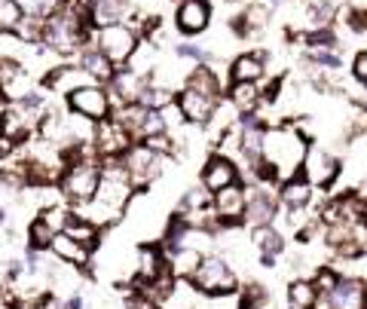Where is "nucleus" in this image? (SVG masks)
<instances>
[{
    "mask_svg": "<svg viewBox=\"0 0 367 309\" xmlns=\"http://www.w3.org/2000/svg\"><path fill=\"white\" fill-rule=\"evenodd\" d=\"M306 147H309V138H303V132H297L294 126H266L260 159H266L275 168L279 181H284V177L300 172Z\"/></svg>",
    "mask_w": 367,
    "mask_h": 309,
    "instance_id": "1",
    "label": "nucleus"
},
{
    "mask_svg": "<svg viewBox=\"0 0 367 309\" xmlns=\"http://www.w3.org/2000/svg\"><path fill=\"white\" fill-rule=\"evenodd\" d=\"M187 282H190L193 291L202 294V297H229V294L239 291V273L229 267V260L220 257V255L202 257Z\"/></svg>",
    "mask_w": 367,
    "mask_h": 309,
    "instance_id": "2",
    "label": "nucleus"
},
{
    "mask_svg": "<svg viewBox=\"0 0 367 309\" xmlns=\"http://www.w3.org/2000/svg\"><path fill=\"white\" fill-rule=\"evenodd\" d=\"M138 40H141V34H138L128 22L104 25V28H95V31H92V43H95V49L104 55L114 68H123V64L132 59Z\"/></svg>",
    "mask_w": 367,
    "mask_h": 309,
    "instance_id": "3",
    "label": "nucleus"
},
{
    "mask_svg": "<svg viewBox=\"0 0 367 309\" xmlns=\"http://www.w3.org/2000/svg\"><path fill=\"white\" fill-rule=\"evenodd\" d=\"M119 159H123V168H126V175H128V181H132L135 190H147L150 184H156L162 177L165 165L172 163V156L156 153V151H150V147L141 144V141L128 147Z\"/></svg>",
    "mask_w": 367,
    "mask_h": 309,
    "instance_id": "4",
    "label": "nucleus"
},
{
    "mask_svg": "<svg viewBox=\"0 0 367 309\" xmlns=\"http://www.w3.org/2000/svg\"><path fill=\"white\" fill-rule=\"evenodd\" d=\"M98 181H101V159H86V163L68 165L59 177L61 199H68L71 205L89 202L98 190Z\"/></svg>",
    "mask_w": 367,
    "mask_h": 309,
    "instance_id": "5",
    "label": "nucleus"
},
{
    "mask_svg": "<svg viewBox=\"0 0 367 309\" xmlns=\"http://www.w3.org/2000/svg\"><path fill=\"white\" fill-rule=\"evenodd\" d=\"M300 175L306 177L315 190H330V187L339 181V175H343V163H339L330 151H325V147L309 144L306 156H303V165H300Z\"/></svg>",
    "mask_w": 367,
    "mask_h": 309,
    "instance_id": "6",
    "label": "nucleus"
},
{
    "mask_svg": "<svg viewBox=\"0 0 367 309\" xmlns=\"http://www.w3.org/2000/svg\"><path fill=\"white\" fill-rule=\"evenodd\" d=\"M68 98V110L71 114H80L92 119V123H98V119H107L114 114V101H110V92L104 83H89V86H80L73 89Z\"/></svg>",
    "mask_w": 367,
    "mask_h": 309,
    "instance_id": "7",
    "label": "nucleus"
},
{
    "mask_svg": "<svg viewBox=\"0 0 367 309\" xmlns=\"http://www.w3.org/2000/svg\"><path fill=\"white\" fill-rule=\"evenodd\" d=\"M245 196L248 187L242 181L224 187V190L211 193V209H215V218L220 223V230H239L245 227Z\"/></svg>",
    "mask_w": 367,
    "mask_h": 309,
    "instance_id": "8",
    "label": "nucleus"
},
{
    "mask_svg": "<svg viewBox=\"0 0 367 309\" xmlns=\"http://www.w3.org/2000/svg\"><path fill=\"white\" fill-rule=\"evenodd\" d=\"M279 218V193L272 190V184H254L248 187L245 196V227H266Z\"/></svg>",
    "mask_w": 367,
    "mask_h": 309,
    "instance_id": "9",
    "label": "nucleus"
},
{
    "mask_svg": "<svg viewBox=\"0 0 367 309\" xmlns=\"http://www.w3.org/2000/svg\"><path fill=\"white\" fill-rule=\"evenodd\" d=\"M132 144H135V138L128 135V129L119 126L114 117L98 119V123H95V132H92V147H95V153L101 159H119Z\"/></svg>",
    "mask_w": 367,
    "mask_h": 309,
    "instance_id": "10",
    "label": "nucleus"
},
{
    "mask_svg": "<svg viewBox=\"0 0 367 309\" xmlns=\"http://www.w3.org/2000/svg\"><path fill=\"white\" fill-rule=\"evenodd\" d=\"M211 0H174V31L181 37H199L211 28Z\"/></svg>",
    "mask_w": 367,
    "mask_h": 309,
    "instance_id": "11",
    "label": "nucleus"
},
{
    "mask_svg": "<svg viewBox=\"0 0 367 309\" xmlns=\"http://www.w3.org/2000/svg\"><path fill=\"white\" fill-rule=\"evenodd\" d=\"M236 181H242V168H239L236 159L227 153H211L199 168V184L205 187L208 193H217Z\"/></svg>",
    "mask_w": 367,
    "mask_h": 309,
    "instance_id": "12",
    "label": "nucleus"
},
{
    "mask_svg": "<svg viewBox=\"0 0 367 309\" xmlns=\"http://www.w3.org/2000/svg\"><path fill=\"white\" fill-rule=\"evenodd\" d=\"M89 83H98V80L92 77L83 64H52V68L43 74L40 86L49 92H59V95H71L73 89L89 86Z\"/></svg>",
    "mask_w": 367,
    "mask_h": 309,
    "instance_id": "13",
    "label": "nucleus"
},
{
    "mask_svg": "<svg viewBox=\"0 0 367 309\" xmlns=\"http://www.w3.org/2000/svg\"><path fill=\"white\" fill-rule=\"evenodd\" d=\"M270 18H272L270 4H266V0H254V4H248L242 13H236L229 18V31L236 37H242V40H248V37L263 34L266 28H270Z\"/></svg>",
    "mask_w": 367,
    "mask_h": 309,
    "instance_id": "14",
    "label": "nucleus"
},
{
    "mask_svg": "<svg viewBox=\"0 0 367 309\" xmlns=\"http://www.w3.org/2000/svg\"><path fill=\"white\" fill-rule=\"evenodd\" d=\"M174 101H178L181 114L190 126H205L211 119V114H215V107L224 98H208V95H202V92H193L187 86H181L178 92H174Z\"/></svg>",
    "mask_w": 367,
    "mask_h": 309,
    "instance_id": "15",
    "label": "nucleus"
},
{
    "mask_svg": "<svg viewBox=\"0 0 367 309\" xmlns=\"http://www.w3.org/2000/svg\"><path fill=\"white\" fill-rule=\"evenodd\" d=\"M266 52H239L227 68L229 83H263L266 80Z\"/></svg>",
    "mask_w": 367,
    "mask_h": 309,
    "instance_id": "16",
    "label": "nucleus"
},
{
    "mask_svg": "<svg viewBox=\"0 0 367 309\" xmlns=\"http://www.w3.org/2000/svg\"><path fill=\"white\" fill-rule=\"evenodd\" d=\"M104 86H107L114 105H126V101H141L144 89H147V77H138V74H132L128 68H116L114 77H110Z\"/></svg>",
    "mask_w": 367,
    "mask_h": 309,
    "instance_id": "17",
    "label": "nucleus"
},
{
    "mask_svg": "<svg viewBox=\"0 0 367 309\" xmlns=\"http://www.w3.org/2000/svg\"><path fill=\"white\" fill-rule=\"evenodd\" d=\"M327 309H367V285L361 279H339L327 297H321Z\"/></svg>",
    "mask_w": 367,
    "mask_h": 309,
    "instance_id": "18",
    "label": "nucleus"
},
{
    "mask_svg": "<svg viewBox=\"0 0 367 309\" xmlns=\"http://www.w3.org/2000/svg\"><path fill=\"white\" fill-rule=\"evenodd\" d=\"M49 255L55 260H61V264H71V267H80V269H89V264H92V251L61 230L55 233L52 242H49Z\"/></svg>",
    "mask_w": 367,
    "mask_h": 309,
    "instance_id": "19",
    "label": "nucleus"
},
{
    "mask_svg": "<svg viewBox=\"0 0 367 309\" xmlns=\"http://www.w3.org/2000/svg\"><path fill=\"white\" fill-rule=\"evenodd\" d=\"M162 269H169V257H165V251L160 245H141L135 251V276L132 279L138 285L153 282Z\"/></svg>",
    "mask_w": 367,
    "mask_h": 309,
    "instance_id": "20",
    "label": "nucleus"
},
{
    "mask_svg": "<svg viewBox=\"0 0 367 309\" xmlns=\"http://www.w3.org/2000/svg\"><path fill=\"white\" fill-rule=\"evenodd\" d=\"M224 98L236 114H257L263 107V89L260 83H229L224 89Z\"/></svg>",
    "mask_w": 367,
    "mask_h": 309,
    "instance_id": "21",
    "label": "nucleus"
},
{
    "mask_svg": "<svg viewBox=\"0 0 367 309\" xmlns=\"http://www.w3.org/2000/svg\"><path fill=\"white\" fill-rule=\"evenodd\" d=\"M275 193H279V205H288V209H309L312 199H315V187L300 172L279 181V190Z\"/></svg>",
    "mask_w": 367,
    "mask_h": 309,
    "instance_id": "22",
    "label": "nucleus"
},
{
    "mask_svg": "<svg viewBox=\"0 0 367 309\" xmlns=\"http://www.w3.org/2000/svg\"><path fill=\"white\" fill-rule=\"evenodd\" d=\"M128 16H132V4H128V0H92L89 4V25L92 28L128 22Z\"/></svg>",
    "mask_w": 367,
    "mask_h": 309,
    "instance_id": "23",
    "label": "nucleus"
},
{
    "mask_svg": "<svg viewBox=\"0 0 367 309\" xmlns=\"http://www.w3.org/2000/svg\"><path fill=\"white\" fill-rule=\"evenodd\" d=\"M184 86L193 89V92H202V95H208V98H224V83H220L217 71L208 68L205 62L193 64L190 74H187V80H184Z\"/></svg>",
    "mask_w": 367,
    "mask_h": 309,
    "instance_id": "24",
    "label": "nucleus"
},
{
    "mask_svg": "<svg viewBox=\"0 0 367 309\" xmlns=\"http://www.w3.org/2000/svg\"><path fill=\"white\" fill-rule=\"evenodd\" d=\"M251 245L257 248L260 257L279 260V255L284 251V233L275 230L272 223H266V227H251Z\"/></svg>",
    "mask_w": 367,
    "mask_h": 309,
    "instance_id": "25",
    "label": "nucleus"
},
{
    "mask_svg": "<svg viewBox=\"0 0 367 309\" xmlns=\"http://www.w3.org/2000/svg\"><path fill=\"white\" fill-rule=\"evenodd\" d=\"M156 64H160V46H153L150 40H144V37H141L138 46H135V52H132V59H128L123 68L138 74V77H150Z\"/></svg>",
    "mask_w": 367,
    "mask_h": 309,
    "instance_id": "26",
    "label": "nucleus"
},
{
    "mask_svg": "<svg viewBox=\"0 0 367 309\" xmlns=\"http://www.w3.org/2000/svg\"><path fill=\"white\" fill-rule=\"evenodd\" d=\"M61 233H68L71 239H77L80 245H86L89 251H95L101 245V230L95 227V223H89L86 218H80L73 209H71V218H68V223H64Z\"/></svg>",
    "mask_w": 367,
    "mask_h": 309,
    "instance_id": "27",
    "label": "nucleus"
},
{
    "mask_svg": "<svg viewBox=\"0 0 367 309\" xmlns=\"http://www.w3.org/2000/svg\"><path fill=\"white\" fill-rule=\"evenodd\" d=\"M321 294L312 279H294L288 285V309H318Z\"/></svg>",
    "mask_w": 367,
    "mask_h": 309,
    "instance_id": "28",
    "label": "nucleus"
},
{
    "mask_svg": "<svg viewBox=\"0 0 367 309\" xmlns=\"http://www.w3.org/2000/svg\"><path fill=\"white\" fill-rule=\"evenodd\" d=\"M77 55H80V62H77V64H83V68H86L98 83H107L110 77H114V71H116V68H114V64H110V62L104 59V55H101V52L95 49V43H92V40H89L86 46H83V49H80Z\"/></svg>",
    "mask_w": 367,
    "mask_h": 309,
    "instance_id": "29",
    "label": "nucleus"
},
{
    "mask_svg": "<svg viewBox=\"0 0 367 309\" xmlns=\"http://www.w3.org/2000/svg\"><path fill=\"white\" fill-rule=\"evenodd\" d=\"M202 257H205V255H202L199 248H190V245L178 248L174 255H169V269H172V276H174V279H184V282H187V279L193 276V269L199 267Z\"/></svg>",
    "mask_w": 367,
    "mask_h": 309,
    "instance_id": "30",
    "label": "nucleus"
},
{
    "mask_svg": "<svg viewBox=\"0 0 367 309\" xmlns=\"http://www.w3.org/2000/svg\"><path fill=\"white\" fill-rule=\"evenodd\" d=\"M270 306V291L263 282H248L239 288V301L236 309H266Z\"/></svg>",
    "mask_w": 367,
    "mask_h": 309,
    "instance_id": "31",
    "label": "nucleus"
},
{
    "mask_svg": "<svg viewBox=\"0 0 367 309\" xmlns=\"http://www.w3.org/2000/svg\"><path fill=\"white\" fill-rule=\"evenodd\" d=\"M55 236V230L46 223L40 214L28 223V248H34V251H49V242Z\"/></svg>",
    "mask_w": 367,
    "mask_h": 309,
    "instance_id": "32",
    "label": "nucleus"
},
{
    "mask_svg": "<svg viewBox=\"0 0 367 309\" xmlns=\"http://www.w3.org/2000/svg\"><path fill=\"white\" fill-rule=\"evenodd\" d=\"M31 49H34V46H28L16 31H0V62H4V59L25 62V52H31Z\"/></svg>",
    "mask_w": 367,
    "mask_h": 309,
    "instance_id": "33",
    "label": "nucleus"
},
{
    "mask_svg": "<svg viewBox=\"0 0 367 309\" xmlns=\"http://www.w3.org/2000/svg\"><path fill=\"white\" fill-rule=\"evenodd\" d=\"M22 13L28 18H37V22H46L49 16H55L61 9V0H18Z\"/></svg>",
    "mask_w": 367,
    "mask_h": 309,
    "instance_id": "34",
    "label": "nucleus"
},
{
    "mask_svg": "<svg viewBox=\"0 0 367 309\" xmlns=\"http://www.w3.org/2000/svg\"><path fill=\"white\" fill-rule=\"evenodd\" d=\"M211 205V193L205 187H190V190H184L181 196V205H178V214H187V211H199V209H208Z\"/></svg>",
    "mask_w": 367,
    "mask_h": 309,
    "instance_id": "35",
    "label": "nucleus"
},
{
    "mask_svg": "<svg viewBox=\"0 0 367 309\" xmlns=\"http://www.w3.org/2000/svg\"><path fill=\"white\" fill-rule=\"evenodd\" d=\"M337 16L352 34L367 37V6H346V9H339Z\"/></svg>",
    "mask_w": 367,
    "mask_h": 309,
    "instance_id": "36",
    "label": "nucleus"
},
{
    "mask_svg": "<svg viewBox=\"0 0 367 309\" xmlns=\"http://www.w3.org/2000/svg\"><path fill=\"white\" fill-rule=\"evenodd\" d=\"M306 62L318 71H339L343 68V59H339L337 49H306Z\"/></svg>",
    "mask_w": 367,
    "mask_h": 309,
    "instance_id": "37",
    "label": "nucleus"
},
{
    "mask_svg": "<svg viewBox=\"0 0 367 309\" xmlns=\"http://www.w3.org/2000/svg\"><path fill=\"white\" fill-rule=\"evenodd\" d=\"M40 218L49 223V227L59 233V230H64V223H68V218H71V205H64V202H52V205H46V209H40L37 211Z\"/></svg>",
    "mask_w": 367,
    "mask_h": 309,
    "instance_id": "38",
    "label": "nucleus"
},
{
    "mask_svg": "<svg viewBox=\"0 0 367 309\" xmlns=\"http://www.w3.org/2000/svg\"><path fill=\"white\" fill-rule=\"evenodd\" d=\"M25 18L18 0H0V31H16L18 22Z\"/></svg>",
    "mask_w": 367,
    "mask_h": 309,
    "instance_id": "39",
    "label": "nucleus"
},
{
    "mask_svg": "<svg viewBox=\"0 0 367 309\" xmlns=\"http://www.w3.org/2000/svg\"><path fill=\"white\" fill-rule=\"evenodd\" d=\"M174 55H178L181 62H193V64H202V62H208V49H205V46H199V43H190V40H181V43H174Z\"/></svg>",
    "mask_w": 367,
    "mask_h": 309,
    "instance_id": "40",
    "label": "nucleus"
},
{
    "mask_svg": "<svg viewBox=\"0 0 367 309\" xmlns=\"http://www.w3.org/2000/svg\"><path fill=\"white\" fill-rule=\"evenodd\" d=\"M339 279H343V276H339L334 267H318V269H315V276H312V285L318 288V294H321V297H327V294L337 288Z\"/></svg>",
    "mask_w": 367,
    "mask_h": 309,
    "instance_id": "41",
    "label": "nucleus"
},
{
    "mask_svg": "<svg viewBox=\"0 0 367 309\" xmlns=\"http://www.w3.org/2000/svg\"><path fill=\"white\" fill-rule=\"evenodd\" d=\"M160 132H165L162 114H160V107H150L147 110V117H144V123H141V129H138V141H144V138H150V135H160Z\"/></svg>",
    "mask_w": 367,
    "mask_h": 309,
    "instance_id": "42",
    "label": "nucleus"
},
{
    "mask_svg": "<svg viewBox=\"0 0 367 309\" xmlns=\"http://www.w3.org/2000/svg\"><path fill=\"white\" fill-rule=\"evenodd\" d=\"M352 77H355V83L361 89H367V49H361V52H355L352 55Z\"/></svg>",
    "mask_w": 367,
    "mask_h": 309,
    "instance_id": "43",
    "label": "nucleus"
},
{
    "mask_svg": "<svg viewBox=\"0 0 367 309\" xmlns=\"http://www.w3.org/2000/svg\"><path fill=\"white\" fill-rule=\"evenodd\" d=\"M128 309H162V303L153 301V297L144 294V291H135V297L128 301Z\"/></svg>",
    "mask_w": 367,
    "mask_h": 309,
    "instance_id": "44",
    "label": "nucleus"
},
{
    "mask_svg": "<svg viewBox=\"0 0 367 309\" xmlns=\"http://www.w3.org/2000/svg\"><path fill=\"white\" fill-rule=\"evenodd\" d=\"M34 306H37V309H64V301H61V297L55 294V291H46V294L37 297Z\"/></svg>",
    "mask_w": 367,
    "mask_h": 309,
    "instance_id": "45",
    "label": "nucleus"
},
{
    "mask_svg": "<svg viewBox=\"0 0 367 309\" xmlns=\"http://www.w3.org/2000/svg\"><path fill=\"white\" fill-rule=\"evenodd\" d=\"M0 309H16V301L13 297H6V294H0Z\"/></svg>",
    "mask_w": 367,
    "mask_h": 309,
    "instance_id": "46",
    "label": "nucleus"
},
{
    "mask_svg": "<svg viewBox=\"0 0 367 309\" xmlns=\"http://www.w3.org/2000/svg\"><path fill=\"white\" fill-rule=\"evenodd\" d=\"M4 223H6V209L0 205V227H4Z\"/></svg>",
    "mask_w": 367,
    "mask_h": 309,
    "instance_id": "47",
    "label": "nucleus"
},
{
    "mask_svg": "<svg viewBox=\"0 0 367 309\" xmlns=\"http://www.w3.org/2000/svg\"><path fill=\"white\" fill-rule=\"evenodd\" d=\"M0 138H4V123H0Z\"/></svg>",
    "mask_w": 367,
    "mask_h": 309,
    "instance_id": "48",
    "label": "nucleus"
},
{
    "mask_svg": "<svg viewBox=\"0 0 367 309\" xmlns=\"http://www.w3.org/2000/svg\"><path fill=\"white\" fill-rule=\"evenodd\" d=\"M266 4H272V0H266Z\"/></svg>",
    "mask_w": 367,
    "mask_h": 309,
    "instance_id": "49",
    "label": "nucleus"
},
{
    "mask_svg": "<svg viewBox=\"0 0 367 309\" xmlns=\"http://www.w3.org/2000/svg\"><path fill=\"white\" fill-rule=\"evenodd\" d=\"M86 4H92V0H86Z\"/></svg>",
    "mask_w": 367,
    "mask_h": 309,
    "instance_id": "50",
    "label": "nucleus"
}]
</instances>
